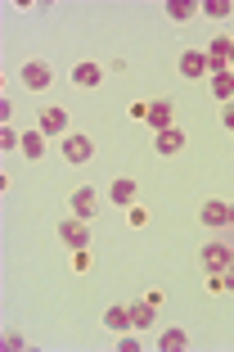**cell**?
Masks as SVG:
<instances>
[{
	"instance_id": "22",
	"label": "cell",
	"mask_w": 234,
	"mask_h": 352,
	"mask_svg": "<svg viewBox=\"0 0 234 352\" xmlns=\"http://www.w3.org/2000/svg\"><path fill=\"white\" fill-rule=\"evenodd\" d=\"M23 343H27V339H23V334H5V348H10V352H19Z\"/></svg>"
},
{
	"instance_id": "21",
	"label": "cell",
	"mask_w": 234,
	"mask_h": 352,
	"mask_svg": "<svg viewBox=\"0 0 234 352\" xmlns=\"http://www.w3.org/2000/svg\"><path fill=\"white\" fill-rule=\"evenodd\" d=\"M117 352H140V339H135V334H122V343H117Z\"/></svg>"
},
{
	"instance_id": "18",
	"label": "cell",
	"mask_w": 234,
	"mask_h": 352,
	"mask_svg": "<svg viewBox=\"0 0 234 352\" xmlns=\"http://www.w3.org/2000/svg\"><path fill=\"white\" fill-rule=\"evenodd\" d=\"M0 149H23V135H19V131H14V126H10V122L0 126Z\"/></svg>"
},
{
	"instance_id": "10",
	"label": "cell",
	"mask_w": 234,
	"mask_h": 352,
	"mask_svg": "<svg viewBox=\"0 0 234 352\" xmlns=\"http://www.w3.org/2000/svg\"><path fill=\"white\" fill-rule=\"evenodd\" d=\"M108 195H113V204H117V208H135V181H131V176H117Z\"/></svg>"
},
{
	"instance_id": "4",
	"label": "cell",
	"mask_w": 234,
	"mask_h": 352,
	"mask_svg": "<svg viewBox=\"0 0 234 352\" xmlns=\"http://www.w3.org/2000/svg\"><path fill=\"white\" fill-rule=\"evenodd\" d=\"M68 204H72V217H82V221H91L95 212H100V195H95L91 186H77Z\"/></svg>"
},
{
	"instance_id": "3",
	"label": "cell",
	"mask_w": 234,
	"mask_h": 352,
	"mask_svg": "<svg viewBox=\"0 0 234 352\" xmlns=\"http://www.w3.org/2000/svg\"><path fill=\"white\" fill-rule=\"evenodd\" d=\"M19 77H23V86H27V91H45V86L54 82V73H50V63H41V59H32V63H23V68H19Z\"/></svg>"
},
{
	"instance_id": "6",
	"label": "cell",
	"mask_w": 234,
	"mask_h": 352,
	"mask_svg": "<svg viewBox=\"0 0 234 352\" xmlns=\"http://www.w3.org/2000/svg\"><path fill=\"white\" fill-rule=\"evenodd\" d=\"M198 221H203V226H230V204H221V199H207L203 208H198Z\"/></svg>"
},
{
	"instance_id": "26",
	"label": "cell",
	"mask_w": 234,
	"mask_h": 352,
	"mask_svg": "<svg viewBox=\"0 0 234 352\" xmlns=\"http://www.w3.org/2000/svg\"><path fill=\"white\" fill-rule=\"evenodd\" d=\"M230 226H234V204H230Z\"/></svg>"
},
{
	"instance_id": "15",
	"label": "cell",
	"mask_w": 234,
	"mask_h": 352,
	"mask_svg": "<svg viewBox=\"0 0 234 352\" xmlns=\"http://www.w3.org/2000/svg\"><path fill=\"white\" fill-rule=\"evenodd\" d=\"M185 348H189V334H185V330H163L158 352H185Z\"/></svg>"
},
{
	"instance_id": "1",
	"label": "cell",
	"mask_w": 234,
	"mask_h": 352,
	"mask_svg": "<svg viewBox=\"0 0 234 352\" xmlns=\"http://www.w3.org/2000/svg\"><path fill=\"white\" fill-rule=\"evenodd\" d=\"M198 258H203V271H207V276H221V271L234 262V249H230V244H221V239H212V244H203V253H198Z\"/></svg>"
},
{
	"instance_id": "20",
	"label": "cell",
	"mask_w": 234,
	"mask_h": 352,
	"mask_svg": "<svg viewBox=\"0 0 234 352\" xmlns=\"http://www.w3.org/2000/svg\"><path fill=\"white\" fill-rule=\"evenodd\" d=\"M230 10H234L230 0H207V5H203V14H207V19H225Z\"/></svg>"
},
{
	"instance_id": "25",
	"label": "cell",
	"mask_w": 234,
	"mask_h": 352,
	"mask_svg": "<svg viewBox=\"0 0 234 352\" xmlns=\"http://www.w3.org/2000/svg\"><path fill=\"white\" fill-rule=\"evenodd\" d=\"M230 68H234V36H230Z\"/></svg>"
},
{
	"instance_id": "7",
	"label": "cell",
	"mask_w": 234,
	"mask_h": 352,
	"mask_svg": "<svg viewBox=\"0 0 234 352\" xmlns=\"http://www.w3.org/2000/svg\"><path fill=\"white\" fill-rule=\"evenodd\" d=\"M59 235H63V244H72V249H91V235H86V221H82V217L63 221Z\"/></svg>"
},
{
	"instance_id": "9",
	"label": "cell",
	"mask_w": 234,
	"mask_h": 352,
	"mask_svg": "<svg viewBox=\"0 0 234 352\" xmlns=\"http://www.w3.org/2000/svg\"><path fill=\"white\" fill-rule=\"evenodd\" d=\"M36 131H45V135L68 131V113H63V109H41V122H36Z\"/></svg>"
},
{
	"instance_id": "14",
	"label": "cell",
	"mask_w": 234,
	"mask_h": 352,
	"mask_svg": "<svg viewBox=\"0 0 234 352\" xmlns=\"http://www.w3.org/2000/svg\"><path fill=\"white\" fill-rule=\"evenodd\" d=\"M104 325L117 330V334H126V330H131V307H108V311H104Z\"/></svg>"
},
{
	"instance_id": "2",
	"label": "cell",
	"mask_w": 234,
	"mask_h": 352,
	"mask_svg": "<svg viewBox=\"0 0 234 352\" xmlns=\"http://www.w3.org/2000/svg\"><path fill=\"white\" fill-rule=\"evenodd\" d=\"M63 158H68V163H91V158H95V140L82 135V131L63 135Z\"/></svg>"
},
{
	"instance_id": "11",
	"label": "cell",
	"mask_w": 234,
	"mask_h": 352,
	"mask_svg": "<svg viewBox=\"0 0 234 352\" xmlns=\"http://www.w3.org/2000/svg\"><path fill=\"white\" fill-rule=\"evenodd\" d=\"M153 321H158V307H153L149 298H144V302H131V330H149Z\"/></svg>"
},
{
	"instance_id": "16",
	"label": "cell",
	"mask_w": 234,
	"mask_h": 352,
	"mask_svg": "<svg viewBox=\"0 0 234 352\" xmlns=\"http://www.w3.org/2000/svg\"><path fill=\"white\" fill-rule=\"evenodd\" d=\"M45 140H50L45 131H23V154H27V158H41L45 154Z\"/></svg>"
},
{
	"instance_id": "13",
	"label": "cell",
	"mask_w": 234,
	"mask_h": 352,
	"mask_svg": "<svg viewBox=\"0 0 234 352\" xmlns=\"http://www.w3.org/2000/svg\"><path fill=\"white\" fill-rule=\"evenodd\" d=\"M153 145H158V154H180V145H185V131H176V126H163Z\"/></svg>"
},
{
	"instance_id": "12",
	"label": "cell",
	"mask_w": 234,
	"mask_h": 352,
	"mask_svg": "<svg viewBox=\"0 0 234 352\" xmlns=\"http://www.w3.org/2000/svg\"><path fill=\"white\" fill-rule=\"evenodd\" d=\"M72 82H77V86H100L104 82V68L86 59V63H77V68H72Z\"/></svg>"
},
{
	"instance_id": "19",
	"label": "cell",
	"mask_w": 234,
	"mask_h": 352,
	"mask_svg": "<svg viewBox=\"0 0 234 352\" xmlns=\"http://www.w3.org/2000/svg\"><path fill=\"white\" fill-rule=\"evenodd\" d=\"M194 10H198V5H189V0H172V5H167V14H172L176 23H180V19H189Z\"/></svg>"
},
{
	"instance_id": "5",
	"label": "cell",
	"mask_w": 234,
	"mask_h": 352,
	"mask_svg": "<svg viewBox=\"0 0 234 352\" xmlns=\"http://www.w3.org/2000/svg\"><path fill=\"white\" fill-rule=\"evenodd\" d=\"M207 73H212V59H207L203 50H185L180 54V77L194 82V77H207Z\"/></svg>"
},
{
	"instance_id": "23",
	"label": "cell",
	"mask_w": 234,
	"mask_h": 352,
	"mask_svg": "<svg viewBox=\"0 0 234 352\" xmlns=\"http://www.w3.org/2000/svg\"><path fill=\"white\" fill-rule=\"evenodd\" d=\"M221 280H225V289H234V262H230V267L221 271Z\"/></svg>"
},
{
	"instance_id": "8",
	"label": "cell",
	"mask_w": 234,
	"mask_h": 352,
	"mask_svg": "<svg viewBox=\"0 0 234 352\" xmlns=\"http://www.w3.org/2000/svg\"><path fill=\"white\" fill-rule=\"evenodd\" d=\"M144 118H149V126H153V131L172 126V100H153V104H144Z\"/></svg>"
},
{
	"instance_id": "27",
	"label": "cell",
	"mask_w": 234,
	"mask_h": 352,
	"mask_svg": "<svg viewBox=\"0 0 234 352\" xmlns=\"http://www.w3.org/2000/svg\"><path fill=\"white\" fill-rule=\"evenodd\" d=\"M230 77H234V68H230Z\"/></svg>"
},
{
	"instance_id": "24",
	"label": "cell",
	"mask_w": 234,
	"mask_h": 352,
	"mask_svg": "<svg viewBox=\"0 0 234 352\" xmlns=\"http://www.w3.org/2000/svg\"><path fill=\"white\" fill-rule=\"evenodd\" d=\"M221 118H225V126L234 131V104H225V113H221Z\"/></svg>"
},
{
	"instance_id": "17",
	"label": "cell",
	"mask_w": 234,
	"mask_h": 352,
	"mask_svg": "<svg viewBox=\"0 0 234 352\" xmlns=\"http://www.w3.org/2000/svg\"><path fill=\"white\" fill-rule=\"evenodd\" d=\"M212 95L230 104V100H234V77H230V73H212Z\"/></svg>"
}]
</instances>
